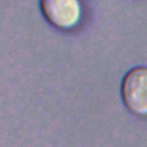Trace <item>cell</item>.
I'll return each mask as SVG.
<instances>
[{
  "mask_svg": "<svg viewBox=\"0 0 147 147\" xmlns=\"http://www.w3.org/2000/svg\"><path fill=\"white\" fill-rule=\"evenodd\" d=\"M121 95L125 107L136 115H147V67H134L123 77Z\"/></svg>",
  "mask_w": 147,
  "mask_h": 147,
  "instance_id": "obj_1",
  "label": "cell"
},
{
  "mask_svg": "<svg viewBox=\"0 0 147 147\" xmlns=\"http://www.w3.org/2000/svg\"><path fill=\"white\" fill-rule=\"evenodd\" d=\"M40 9L53 26L62 30L74 28L82 16L79 0H40Z\"/></svg>",
  "mask_w": 147,
  "mask_h": 147,
  "instance_id": "obj_2",
  "label": "cell"
}]
</instances>
